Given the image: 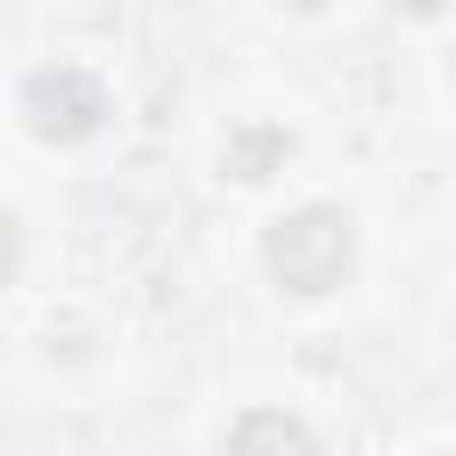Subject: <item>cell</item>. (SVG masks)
I'll return each instance as SVG.
<instances>
[{
	"label": "cell",
	"mask_w": 456,
	"mask_h": 456,
	"mask_svg": "<svg viewBox=\"0 0 456 456\" xmlns=\"http://www.w3.org/2000/svg\"><path fill=\"white\" fill-rule=\"evenodd\" d=\"M264 264H271L278 285H292V292H328V285L349 271V221L328 214V207H306V214H292V221L271 228Z\"/></svg>",
	"instance_id": "cell-1"
},
{
	"label": "cell",
	"mask_w": 456,
	"mask_h": 456,
	"mask_svg": "<svg viewBox=\"0 0 456 456\" xmlns=\"http://www.w3.org/2000/svg\"><path fill=\"white\" fill-rule=\"evenodd\" d=\"M28 121H36V135L71 142L100 121V86L86 71H36L28 78Z\"/></svg>",
	"instance_id": "cell-2"
},
{
	"label": "cell",
	"mask_w": 456,
	"mask_h": 456,
	"mask_svg": "<svg viewBox=\"0 0 456 456\" xmlns=\"http://www.w3.org/2000/svg\"><path fill=\"white\" fill-rule=\"evenodd\" d=\"M221 456H314V435L292 420V413H242L235 420V435H228V449Z\"/></svg>",
	"instance_id": "cell-3"
},
{
	"label": "cell",
	"mask_w": 456,
	"mask_h": 456,
	"mask_svg": "<svg viewBox=\"0 0 456 456\" xmlns=\"http://www.w3.org/2000/svg\"><path fill=\"white\" fill-rule=\"evenodd\" d=\"M14 256H21V228H14V214H0V278L14 271Z\"/></svg>",
	"instance_id": "cell-4"
}]
</instances>
